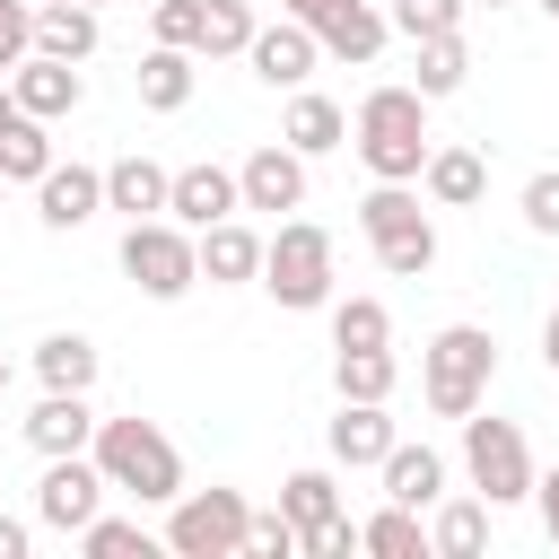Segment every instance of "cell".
<instances>
[{
	"mask_svg": "<svg viewBox=\"0 0 559 559\" xmlns=\"http://www.w3.org/2000/svg\"><path fill=\"white\" fill-rule=\"evenodd\" d=\"M349 148H358V166L376 175V183H419V166H428V96L419 87H367L358 96V122H349Z\"/></svg>",
	"mask_w": 559,
	"mask_h": 559,
	"instance_id": "1",
	"label": "cell"
},
{
	"mask_svg": "<svg viewBox=\"0 0 559 559\" xmlns=\"http://www.w3.org/2000/svg\"><path fill=\"white\" fill-rule=\"evenodd\" d=\"M87 454H96V472H105L114 498H140V507L183 498V454H175V437L157 419H96Z\"/></svg>",
	"mask_w": 559,
	"mask_h": 559,
	"instance_id": "2",
	"label": "cell"
},
{
	"mask_svg": "<svg viewBox=\"0 0 559 559\" xmlns=\"http://www.w3.org/2000/svg\"><path fill=\"white\" fill-rule=\"evenodd\" d=\"M489 376H498V341H489L480 323L428 332V349H419V402H428L437 419L480 411V402H489Z\"/></svg>",
	"mask_w": 559,
	"mask_h": 559,
	"instance_id": "3",
	"label": "cell"
},
{
	"mask_svg": "<svg viewBox=\"0 0 559 559\" xmlns=\"http://www.w3.org/2000/svg\"><path fill=\"white\" fill-rule=\"evenodd\" d=\"M253 288H271V306H288V314L332 306V227L280 218V227L262 236V280H253Z\"/></svg>",
	"mask_w": 559,
	"mask_h": 559,
	"instance_id": "4",
	"label": "cell"
},
{
	"mask_svg": "<svg viewBox=\"0 0 559 559\" xmlns=\"http://www.w3.org/2000/svg\"><path fill=\"white\" fill-rule=\"evenodd\" d=\"M358 236L376 245V262H384L393 280H428V271H437V227H428V210H419L411 183H376V192L358 201Z\"/></svg>",
	"mask_w": 559,
	"mask_h": 559,
	"instance_id": "5",
	"label": "cell"
},
{
	"mask_svg": "<svg viewBox=\"0 0 559 559\" xmlns=\"http://www.w3.org/2000/svg\"><path fill=\"white\" fill-rule=\"evenodd\" d=\"M122 280L157 306H175L183 288H201V253H192V227H175L166 210L157 218H122Z\"/></svg>",
	"mask_w": 559,
	"mask_h": 559,
	"instance_id": "6",
	"label": "cell"
},
{
	"mask_svg": "<svg viewBox=\"0 0 559 559\" xmlns=\"http://www.w3.org/2000/svg\"><path fill=\"white\" fill-rule=\"evenodd\" d=\"M463 480L489 498V507H524L533 498V445H524V428L515 419H480V411H463Z\"/></svg>",
	"mask_w": 559,
	"mask_h": 559,
	"instance_id": "7",
	"label": "cell"
},
{
	"mask_svg": "<svg viewBox=\"0 0 559 559\" xmlns=\"http://www.w3.org/2000/svg\"><path fill=\"white\" fill-rule=\"evenodd\" d=\"M245 515H253L245 489H183V498H166L157 542L175 559H245Z\"/></svg>",
	"mask_w": 559,
	"mask_h": 559,
	"instance_id": "8",
	"label": "cell"
},
{
	"mask_svg": "<svg viewBox=\"0 0 559 559\" xmlns=\"http://www.w3.org/2000/svg\"><path fill=\"white\" fill-rule=\"evenodd\" d=\"M105 498H114V489H105L96 454H44V480H35V524H44V533H79Z\"/></svg>",
	"mask_w": 559,
	"mask_h": 559,
	"instance_id": "9",
	"label": "cell"
},
{
	"mask_svg": "<svg viewBox=\"0 0 559 559\" xmlns=\"http://www.w3.org/2000/svg\"><path fill=\"white\" fill-rule=\"evenodd\" d=\"M314 44H323V61H376L384 44H393V17H384V0H314Z\"/></svg>",
	"mask_w": 559,
	"mask_h": 559,
	"instance_id": "10",
	"label": "cell"
},
{
	"mask_svg": "<svg viewBox=\"0 0 559 559\" xmlns=\"http://www.w3.org/2000/svg\"><path fill=\"white\" fill-rule=\"evenodd\" d=\"M314 61H323V44H314V26H297V17H271V26H253V44H245V70L262 79V87H306L314 79Z\"/></svg>",
	"mask_w": 559,
	"mask_h": 559,
	"instance_id": "11",
	"label": "cell"
},
{
	"mask_svg": "<svg viewBox=\"0 0 559 559\" xmlns=\"http://www.w3.org/2000/svg\"><path fill=\"white\" fill-rule=\"evenodd\" d=\"M9 96H17V114L61 122V114L87 105V79H79V61H61V52H26V61L9 70Z\"/></svg>",
	"mask_w": 559,
	"mask_h": 559,
	"instance_id": "12",
	"label": "cell"
},
{
	"mask_svg": "<svg viewBox=\"0 0 559 559\" xmlns=\"http://www.w3.org/2000/svg\"><path fill=\"white\" fill-rule=\"evenodd\" d=\"M236 201H245V210H271V218H280V210H306V157H297L288 140H262V148L236 166Z\"/></svg>",
	"mask_w": 559,
	"mask_h": 559,
	"instance_id": "13",
	"label": "cell"
},
{
	"mask_svg": "<svg viewBox=\"0 0 559 559\" xmlns=\"http://www.w3.org/2000/svg\"><path fill=\"white\" fill-rule=\"evenodd\" d=\"M236 210H245V201H236V166H210V157H201V166H175V175H166V218H175V227L201 236V227H218V218H236Z\"/></svg>",
	"mask_w": 559,
	"mask_h": 559,
	"instance_id": "14",
	"label": "cell"
},
{
	"mask_svg": "<svg viewBox=\"0 0 559 559\" xmlns=\"http://www.w3.org/2000/svg\"><path fill=\"white\" fill-rule=\"evenodd\" d=\"M96 210H105V166H61V157H52V166L35 175V218H44L52 236L87 227Z\"/></svg>",
	"mask_w": 559,
	"mask_h": 559,
	"instance_id": "15",
	"label": "cell"
},
{
	"mask_svg": "<svg viewBox=\"0 0 559 559\" xmlns=\"http://www.w3.org/2000/svg\"><path fill=\"white\" fill-rule=\"evenodd\" d=\"M393 437H402V428H393V411H384V402H341V411H332V428H323V445H332V463H341V472H376V463L393 454Z\"/></svg>",
	"mask_w": 559,
	"mask_h": 559,
	"instance_id": "16",
	"label": "cell"
},
{
	"mask_svg": "<svg viewBox=\"0 0 559 559\" xmlns=\"http://www.w3.org/2000/svg\"><path fill=\"white\" fill-rule=\"evenodd\" d=\"M192 253H201V280H210V288H245V280H262V236H253L245 218L201 227V236H192Z\"/></svg>",
	"mask_w": 559,
	"mask_h": 559,
	"instance_id": "17",
	"label": "cell"
},
{
	"mask_svg": "<svg viewBox=\"0 0 559 559\" xmlns=\"http://www.w3.org/2000/svg\"><path fill=\"white\" fill-rule=\"evenodd\" d=\"M87 437H96V402L87 393H44L26 411V445L35 454H87Z\"/></svg>",
	"mask_w": 559,
	"mask_h": 559,
	"instance_id": "18",
	"label": "cell"
},
{
	"mask_svg": "<svg viewBox=\"0 0 559 559\" xmlns=\"http://www.w3.org/2000/svg\"><path fill=\"white\" fill-rule=\"evenodd\" d=\"M376 472H384V498H393V507H419V515H428V507L445 498V454H437V445L393 437V454H384Z\"/></svg>",
	"mask_w": 559,
	"mask_h": 559,
	"instance_id": "19",
	"label": "cell"
},
{
	"mask_svg": "<svg viewBox=\"0 0 559 559\" xmlns=\"http://www.w3.org/2000/svg\"><path fill=\"white\" fill-rule=\"evenodd\" d=\"M192 70H201V52H183V44H148L140 70H131V87H140L148 114H183V105H192Z\"/></svg>",
	"mask_w": 559,
	"mask_h": 559,
	"instance_id": "20",
	"label": "cell"
},
{
	"mask_svg": "<svg viewBox=\"0 0 559 559\" xmlns=\"http://www.w3.org/2000/svg\"><path fill=\"white\" fill-rule=\"evenodd\" d=\"M280 140H288L297 157H332V148L349 140V114H341L332 96H314V87H288V114H280Z\"/></svg>",
	"mask_w": 559,
	"mask_h": 559,
	"instance_id": "21",
	"label": "cell"
},
{
	"mask_svg": "<svg viewBox=\"0 0 559 559\" xmlns=\"http://www.w3.org/2000/svg\"><path fill=\"white\" fill-rule=\"evenodd\" d=\"M105 44V17L87 0H35V52H61V61H87Z\"/></svg>",
	"mask_w": 559,
	"mask_h": 559,
	"instance_id": "22",
	"label": "cell"
},
{
	"mask_svg": "<svg viewBox=\"0 0 559 559\" xmlns=\"http://www.w3.org/2000/svg\"><path fill=\"white\" fill-rule=\"evenodd\" d=\"M419 192H428L437 210H472V201L489 192V157H480V148H428Z\"/></svg>",
	"mask_w": 559,
	"mask_h": 559,
	"instance_id": "23",
	"label": "cell"
},
{
	"mask_svg": "<svg viewBox=\"0 0 559 559\" xmlns=\"http://www.w3.org/2000/svg\"><path fill=\"white\" fill-rule=\"evenodd\" d=\"M105 210H122V218H157V210H166V166L140 157V148L114 157V166H105Z\"/></svg>",
	"mask_w": 559,
	"mask_h": 559,
	"instance_id": "24",
	"label": "cell"
},
{
	"mask_svg": "<svg viewBox=\"0 0 559 559\" xmlns=\"http://www.w3.org/2000/svg\"><path fill=\"white\" fill-rule=\"evenodd\" d=\"M96 367H105V358H96L87 332H44V341H35V376H44V393H87Z\"/></svg>",
	"mask_w": 559,
	"mask_h": 559,
	"instance_id": "25",
	"label": "cell"
},
{
	"mask_svg": "<svg viewBox=\"0 0 559 559\" xmlns=\"http://www.w3.org/2000/svg\"><path fill=\"white\" fill-rule=\"evenodd\" d=\"M393 384H402L393 341H384V349H332V393H341V402H393Z\"/></svg>",
	"mask_w": 559,
	"mask_h": 559,
	"instance_id": "26",
	"label": "cell"
},
{
	"mask_svg": "<svg viewBox=\"0 0 559 559\" xmlns=\"http://www.w3.org/2000/svg\"><path fill=\"white\" fill-rule=\"evenodd\" d=\"M489 498L472 489V498H437V524H428V550H445V559H472V550H489Z\"/></svg>",
	"mask_w": 559,
	"mask_h": 559,
	"instance_id": "27",
	"label": "cell"
},
{
	"mask_svg": "<svg viewBox=\"0 0 559 559\" xmlns=\"http://www.w3.org/2000/svg\"><path fill=\"white\" fill-rule=\"evenodd\" d=\"M411 52H419V70H411V87H419L428 105H437V96H454V87L472 79V44H463V26H454V35H419Z\"/></svg>",
	"mask_w": 559,
	"mask_h": 559,
	"instance_id": "28",
	"label": "cell"
},
{
	"mask_svg": "<svg viewBox=\"0 0 559 559\" xmlns=\"http://www.w3.org/2000/svg\"><path fill=\"white\" fill-rule=\"evenodd\" d=\"M280 515H288L297 533H314V524H332V515H341V480H332L323 463H306V472H288V480H280Z\"/></svg>",
	"mask_w": 559,
	"mask_h": 559,
	"instance_id": "29",
	"label": "cell"
},
{
	"mask_svg": "<svg viewBox=\"0 0 559 559\" xmlns=\"http://www.w3.org/2000/svg\"><path fill=\"white\" fill-rule=\"evenodd\" d=\"M358 550H376V559H428V524H419V507H376L367 524H358Z\"/></svg>",
	"mask_w": 559,
	"mask_h": 559,
	"instance_id": "30",
	"label": "cell"
},
{
	"mask_svg": "<svg viewBox=\"0 0 559 559\" xmlns=\"http://www.w3.org/2000/svg\"><path fill=\"white\" fill-rule=\"evenodd\" d=\"M44 166H52V122L9 114V122H0V183H35Z\"/></svg>",
	"mask_w": 559,
	"mask_h": 559,
	"instance_id": "31",
	"label": "cell"
},
{
	"mask_svg": "<svg viewBox=\"0 0 559 559\" xmlns=\"http://www.w3.org/2000/svg\"><path fill=\"white\" fill-rule=\"evenodd\" d=\"M70 542H79L87 559H131V550L148 559V550H157V533H148L140 515H105V507H96V515H87V524H79Z\"/></svg>",
	"mask_w": 559,
	"mask_h": 559,
	"instance_id": "32",
	"label": "cell"
},
{
	"mask_svg": "<svg viewBox=\"0 0 559 559\" xmlns=\"http://www.w3.org/2000/svg\"><path fill=\"white\" fill-rule=\"evenodd\" d=\"M384 341H393L384 297H332V349H384Z\"/></svg>",
	"mask_w": 559,
	"mask_h": 559,
	"instance_id": "33",
	"label": "cell"
},
{
	"mask_svg": "<svg viewBox=\"0 0 559 559\" xmlns=\"http://www.w3.org/2000/svg\"><path fill=\"white\" fill-rule=\"evenodd\" d=\"M253 26H262V17H253V0H210V9H201V61L245 52V44H253Z\"/></svg>",
	"mask_w": 559,
	"mask_h": 559,
	"instance_id": "34",
	"label": "cell"
},
{
	"mask_svg": "<svg viewBox=\"0 0 559 559\" xmlns=\"http://www.w3.org/2000/svg\"><path fill=\"white\" fill-rule=\"evenodd\" d=\"M384 17H393L402 44H419V35H454L472 17V0H384Z\"/></svg>",
	"mask_w": 559,
	"mask_h": 559,
	"instance_id": "35",
	"label": "cell"
},
{
	"mask_svg": "<svg viewBox=\"0 0 559 559\" xmlns=\"http://www.w3.org/2000/svg\"><path fill=\"white\" fill-rule=\"evenodd\" d=\"M245 559H297V524L280 507H253L245 515Z\"/></svg>",
	"mask_w": 559,
	"mask_h": 559,
	"instance_id": "36",
	"label": "cell"
},
{
	"mask_svg": "<svg viewBox=\"0 0 559 559\" xmlns=\"http://www.w3.org/2000/svg\"><path fill=\"white\" fill-rule=\"evenodd\" d=\"M201 9H210V0H157V9H148V35H157V44L201 52Z\"/></svg>",
	"mask_w": 559,
	"mask_h": 559,
	"instance_id": "37",
	"label": "cell"
},
{
	"mask_svg": "<svg viewBox=\"0 0 559 559\" xmlns=\"http://www.w3.org/2000/svg\"><path fill=\"white\" fill-rule=\"evenodd\" d=\"M35 52V0H0V79Z\"/></svg>",
	"mask_w": 559,
	"mask_h": 559,
	"instance_id": "38",
	"label": "cell"
},
{
	"mask_svg": "<svg viewBox=\"0 0 559 559\" xmlns=\"http://www.w3.org/2000/svg\"><path fill=\"white\" fill-rule=\"evenodd\" d=\"M515 210H524V227H533V236H559V166H542V175L524 183V201H515Z\"/></svg>",
	"mask_w": 559,
	"mask_h": 559,
	"instance_id": "39",
	"label": "cell"
},
{
	"mask_svg": "<svg viewBox=\"0 0 559 559\" xmlns=\"http://www.w3.org/2000/svg\"><path fill=\"white\" fill-rule=\"evenodd\" d=\"M358 550V524H349V507L332 515V524H314V533H297V559H349Z\"/></svg>",
	"mask_w": 559,
	"mask_h": 559,
	"instance_id": "40",
	"label": "cell"
},
{
	"mask_svg": "<svg viewBox=\"0 0 559 559\" xmlns=\"http://www.w3.org/2000/svg\"><path fill=\"white\" fill-rule=\"evenodd\" d=\"M533 507H542V533L559 542V463H550V472H533Z\"/></svg>",
	"mask_w": 559,
	"mask_h": 559,
	"instance_id": "41",
	"label": "cell"
},
{
	"mask_svg": "<svg viewBox=\"0 0 559 559\" xmlns=\"http://www.w3.org/2000/svg\"><path fill=\"white\" fill-rule=\"evenodd\" d=\"M35 550V524H17V515H0V559H26Z\"/></svg>",
	"mask_w": 559,
	"mask_h": 559,
	"instance_id": "42",
	"label": "cell"
},
{
	"mask_svg": "<svg viewBox=\"0 0 559 559\" xmlns=\"http://www.w3.org/2000/svg\"><path fill=\"white\" fill-rule=\"evenodd\" d=\"M542 367H550V376H559V306H550V314H542Z\"/></svg>",
	"mask_w": 559,
	"mask_h": 559,
	"instance_id": "43",
	"label": "cell"
},
{
	"mask_svg": "<svg viewBox=\"0 0 559 559\" xmlns=\"http://www.w3.org/2000/svg\"><path fill=\"white\" fill-rule=\"evenodd\" d=\"M9 114H17V96H9V79H0V122H9Z\"/></svg>",
	"mask_w": 559,
	"mask_h": 559,
	"instance_id": "44",
	"label": "cell"
},
{
	"mask_svg": "<svg viewBox=\"0 0 559 559\" xmlns=\"http://www.w3.org/2000/svg\"><path fill=\"white\" fill-rule=\"evenodd\" d=\"M533 9H542V17H550V26H559V0H533Z\"/></svg>",
	"mask_w": 559,
	"mask_h": 559,
	"instance_id": "45",
	"label": "cell"
},
{
	"mask_svg": "<svg viewBox=\"0 0 559 559\" xmlns=\"http://www.w3.org/2000/svg\"><path fill=\"white\" fill-rule=\"evenodd\" d=\"M472 9H515V0H472Z\"/></svg>",
	"mask_w": 559,
	"mask_h": 559,
	"instance_id": "46",
	"label": "cell"
},
{
	"mask_svg": "<svg viewBox=\"0 0 559 559\" xmlns=\"http://www.w3.org/2000/svg\"><path fill=\"white\" fill-rule=\"evenodd\" d=\"M0 393H9V358H0Z\"/></svg>",
	"mask_w": 559,
	"mask_h": 559,
	"instance_id": "47",
	"label": "cell"
},
{
	"mask_svg": "<svg viewBox=\"0 0 559 559\" xmlns=\"http://www.w3.org/2000/svg\"><path fill=\"white\" fill-rule=\"evenodd\" d=\"M87 9H105V0H87Z\"/></svg>",
	"mask_w": 559,
	"mask_h": 559,
	"instance_id": "48",
	"label": "cell"
},
{
	"mask_svg": "<svg viewBox=\"0 0 559 559\" xmlns=\"http://www.w3.org/2000/svg\"><path fill=\"white\" fill-rule=\"evenodd\" d=\"M0 192H9V183H0Z\"/></svg>",
	"mask_w": 559,
	"mask_h": 559,
	"instance_id": "49",
	"label": "cell"
}]
</instances>
